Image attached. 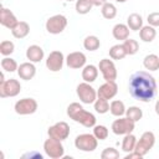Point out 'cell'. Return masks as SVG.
<instances>
[{"label":"cell","instance_id":"obj_1","mask_svg":"<svg viewBox=\"0 0 159 159\" xmlns=\"http://www.w3.org/2000/svg\"><path fill=\"white\" fill-rule=\"evenodd\" d=\"M128 89H129L130 96L134 99L148 103L155 97L157 82L149 72L137 71L129 78Z\"/></svg>","mask_w":159,"mask_h":159},{"label":"cell","instance_id":"obj_2","mask_svg":"<svg viewBox=\"0 0 159 159\" xmlns=\"http://www.w3.org/2000/svg\"><path fill=\"white\" fill-rule=\"evenodd\" d=\"M67 116L75 122L82 124L86 128H93L96 125V117L93 113L86 111L78 102H72L67 107Z\"/></svg>","mask_w":159,"mask_h":159},{"label":"cell","instance_id":"obj_3","mask_svg":"<svg viewBox=\"0 0 159 159\" xmlns=\"http://www.w3.org/2000/svg\"><path fill=\"white\" fill-rule=\"evenodd\" d=\"M43 150L46 155L50 157L51 159H60V158H63L65 155V148L62 145V140H58L51 137H48L43 142Z\"/></svg>","mask_w":159,"mask_h":159},{"label":"cell","instance_id":"obj_4","mask_svg":"<svg viewBox=\"0 0 159 159\" xmlns=\"http://www.w3.org/2000/svg\"><path fill=\"white\" fill-rule=\"evenodd\" d=\"M68 24V20L65 15L62 14H56L51 17H48L46 20V24H45V27L47 30L48 34H52V35H58L61 34L66 26Z\"/></svg>","mask_w":159,"mask_h":159},{"label":"cell","instance_id":"obj_5","mask_svg":"<svg viewBox=\"0 0 159 159\" xmlns=\"http://www.w3.org/2000/svg\"><path fill=\"white\" fill-rule=\"evenodd\" d=\"M75 147L81 152H93L98 147V139L89 133H83L76 137Z\"/></svg>","mask_w":159,"mask_h":159},{"label":"cell","instance_id":"obj_6","mask_svg":"<svg viewBox=\"0 0 159 159\" xmlns=\"http://www.w3.org/2000/svg\"><path fill=\"white\" fill-rule=\"evenodd\" d=\"M76 93L80 98V101L84 104H92L97 99V91L88 83V82H82L77 86Z\"/></svg>","mask_w":159,"mask_h":159},{"label":"cell","instance_id":"obj_7","mask_svg":"<svg viewBox=\"0 0 159 159\" xmlns=\"http://www.w3.org/2000/svg\"><path fill=\"white\" fill-rule=\"evenodd\" d=\"M154 144H155V135H154V133L150 132V130H147L137 140L134 150L137 153H139L142 157H144L145 154L149 153V150L154 147Z\"/></svg>","mask_w":159,"mask_h":159},{"label":"cell","instance_id":"obj_8","mask_svg":"<svg viewBox=\"0 0 159 159\" xmlns=\"http://www.w3.org/2000/svg\"><path fill=\"white\" fill-rule=\"evenodd\" d=\"M134 128H135V122H133L128 117H118V119H116L112 123V127H111L112 132L116 135L129 134L134 130Z\"/></svg>","mask_w":159,"mask_h":159},{"label":"cell","instance_id":"obj_9","mask_svg":"<svg viewBox=\"0 0 159 159\" xmlns=\"http://www.w3.org/2000/svg\"><path fill=\"white\" fill-rule=\"evenodd\" d=\"M39 108V104L36 102V99L34 98H22V99H19L15 106H14V109L17 114L20 116H27V114H34Z\"/></svg>","mask_w":159,"mask_h":159},{"label":"cell","instance_id":"obj_10","mask_svg":"<svg viewBox=\"0 0 159 159\" xmlns=\"http://www.w3.org/2000/svg\"><path fill=\"white\" fill-rule=\"evenodd\" d=\"M20 92H21V84L15 78H10L0 83V97L1 98L16 97Z\"/></svg>","mask_w":159,"mask_h":159},{"label":"cell","instance_id":"obj_11","mask_svg":"<svg viewBox=\"0 0 159 159\" xmlns=\"http://www.w3.org/2000/svg\"><path fill=\"white\" fill-rule=\"evenodd\" d=\"M98 70L101 71L104 81H116L118 72H117V67L113 62V60L109 58H102L98 63Z\"/></svg>","mask_w":159,"mask_h":159},{"label":"cell","instance_id":"obj_12","mask_svg":"<svg viewBox=\"0 0 159 159\" xmlns=\"http://www.w3.org/2000/svg\"><path fill=\"white\" fill-rule=\"evenodd\" d=\"M47 134L51 138H55V139H58V140H65L70 135V125L63 120L57 122L53 125L48 127Z\"/></svg>","mask_w":159,"mask_h":159},{"label":"cell","instance_id":"obj_13","mask_svg":"<svg viewBox=\"0 0 159 159\" xmlns=\"http://www.w3.org/2000/svg\"><path fill=\"white\" fill-rule=\"evenodd\" d=\"M66 58L63 56V53L61 51H51L46 58V67L51 71V72H58L60 70H62L63 63H65Z\"/></svg>","mask_w":159,"mask_h":159},{"label":"cell","instance_id":"obj_14","mask_svg":"<svg viewBox=\"0 0 159 159\" xmlns=\"http://www.w3.org/2000/svg\"><path fill=\"white\" fill-rule=\"evenodd\" d=\"M87 62V57L83 52L80 51H75L67 55L66 57V65L72 68V70H78V68H83L86 66Z\"/></svg>","mask_w":159,"mask_h":159},{"label":"cell","instance_id":"obj_15","mask_svg":"<svg viewBox=\"0 0 159 159\" xmlns=\"http://www.w3.org/2000/svg\"><path fill=\"white\" fill-rule=\"evenodd\" d=\"M117 93H118V86H117L116 81H109V82L106 81L97 89V96L99 98H104V99H112L116 97Z\"/></svg>","mask_w":159,"mask_h":159},{"label":"cell","instance_id":"obj_16","mask_svg":"<svg viewBox=\"0 0 159 159\" xmlns=\"http://www.w3.org/2000/svg\"><path fill=\"white\" fill-rule=\"evenodd\" d=\"M17 22H19V20L16 19L15 14H14L10 9H7V7H1V10H0V24H1L4 27L11 30Z\"/></svg>","mask_w":159,"mask_h":159},{"label":"cell","instance_id":"obj_17","mask_svg":"<svg viewBox=\"0 0 159 159\" xmlns=\"http://www.w3.org/2000/svg\"><path fill=\"white\" fill-rule=\"evenodd\" d=\"M17 75L21 80H25V81H30L35 77L36 75V67L34 65V62H22L19 68H17Z\"/></svg>","mask_w":159,"mask_h":159},{"label":"cell","instance_id":"obj_18","mask_svg":"<svg viewBox=\"0 0 159 159\" xmlns=\"http://www.w3.org/2000/svg\"><path fill=\"white\" fill-rule=\"evenodd\" d=\"M43 56H45L43 48L41 46H39V45H30L26 48V58L30 62L37 63L41 60H43Z\"/></svg>","mask_w":159,"mask_h":159},{"label":"cell","instance_id":"obj_19","mask_svg":"<svg viewBox=\"0 0 159 159\" xmlns=\"http://www.w3.org/2000/svg\"><path fill=\"white\" fill-rule=\"evenodd\" d=\"M11 34L15 39H25L30 34V25L26 21H19L11 29Z\"/></svg>","mask_w":159,"mask_h":159},{"label":"cell","instance_id":"obj_20","mask_svg":"<svg viewBox=\"0 0 159 159\" xmlns=\"http://www.w3.org/2000/svg\"><path fill=\"white\" fill-rule=\"evenodd\" d=\"M129 27L125 24H117L112 29V35L118 41H124L129 37Z\"/></svg>","mask_w":159,"mask_h":159},{"label":"cell","instance_id":"obj_21","mask_svg":"<svg viewBox=\"0 0 159 159\" xmlns=\"http://www.w3.org/2000/svg\"><path fill=\"white\" fill-rule=\"evenodd\" d=\"M98 77V67L94 65H86L82 68V80L84 82L92 83Z\"/></svg>","mask_w":159,"mask_h":159},{"label":"cell","instance_id":"obj_22","mask_svg":"<svg viewBox=\"0 0 159 159\" xmlns=\"http://www.w3.org/2000/svg\"><path fill=\"white\" fill-rule=\"evenodd\" d=\"M127 25L130 31H139L143 27V17L139 14L133 12L127 17Z\"/></svg>","mask_w":159,"mask_h":159},{"label":"cell","instance_id":"obj_23","mask_svg":"<svg viewBox=\"0 0 159 159\" xmlns=\"http://www.w3.org/2000/svg\"><path fill=\"white\" fill-rule=\"evenodd\" d=\"M157 36V30L155 27L150 26V25H147V26H143L140 30H139V37L143 42H152Z\"/></svg>","mask_w":159,"mask_h":159},{"label":"cell","instance_id":"obj_24","mask_svg":"<svg viewBox=\"0 0 159 159\" xmlns=\"http://www.w3.org/2000/svg\"><path fill=\"white\" fill-rule=\"evenodd\" d=\"M143 66L148 71H158L159 70V56L155 53H149L143 60Z\"/></svg>","mask_w":159,"mask_h":159},{"label":"cell","instance_id":"obj_25","mask_svg":"<svg viewBox=\"0 0 159 159\" xmlns=\"http://www.w3.org/2000/svg\"><path fill=\"white\" fill-rule=\"evenodd\" d=\"M125 111H127V108H125L124 103L119 99H114L109 103V112L114 117H123L125 114Z\"/></svg>","mask_w":159,"mask_h":159},{"label":"cell","instance_id":"obj_26","mask_svg":"<svg viewBox=\"0 0 159 159\" xmlns=\"http://www.w3.org/2000/svg\"><path fill=\"white\" fill-rule=\"evenodd\" d=\"M135 144H137V138L134 134L129 133V134H125L123 140H122V150L125 152V153H130L134 150L135 148Z\"/></svg>","mask_w":159,"mask_h":159},{"label":"cell","instance_id":"obj_27","mask_svg":"<svg viewBox=\"0 0 159 159\" xmlns=\"http://www.w3.org/2000/svg\"><path fill=\"white\" fill-rule=\"evenodd\" d=\"M101 14H102V16L104 19L112 20V19H114L117 16V7H116L114 4L107 1L104 5L101 6Z\"/></svg>","mask_w":159,"mask_h":159},{"label":"cell","instance_id":"obj_28","mask_svg":"<svg viewBox=\"0 0 159 159\" xmlns=\"http://www.w3.org/2000/svg\"><path fill=\"white\" fill-rule=\"evenodd\" d=\"M101 46V41L96 35H89L83 40V47L87 51H96Z\"/></svg>","mask_w":159,"mask_h":159},{"label":"cell","instance_id":"obj_29","mask_svg":"<svg viewBox=\"0 0 159 159\" xmlns=\"http://www.w3.org/2000/svg\"><path fill=\"white\" fill-rule=\"evenodd\" d=\"M127 56V52L123 47V43H117L113 45L109 48V57L112 60H123Z\"/></svg>","mask_w":159,"mask_h":159},{"label":"cell","instance_id":"obj_30","mask_svg":"<svg viewBox=\"0 0 159 159\" xmlns=\"http://www.w3.org/2000/svg\"><path fill=\"white\" fill-rule=\"evenodd\" d=\"M93 7V4L91 0H76V5L75 9L77 11V14L80 15H86L88 14Z\"/></svg>","mask_w":159,"mask_h":159},{"label":"cell","instance_id":"obj_31","mask_svg":"<svg viewBox=\"0 0 159 159\" xmlns=\"http://www.w3.org/2000/svg\"><path fill=\"white\" fill-rule=\"evenodd\" d=\"M123 47H124L127 55L132 56V55H135V53L138 52V50H139V43H138L137 40H133V39H129V37H128L127 40L123 41Z\"/></svg>","mask_w":159,"mask_h":159},{"label":"cell","instance_id":"obj_32","mask_svg":"<svg viewBox=\"0 0 159 159\" xmlns=\"http://www.w3.org/2000/svg\"><path fill=\"white\" fill-rule=\"evenodd\" d=\"M0 65H1V68H2L4 71H6V72H15V71H17V68H19L17 62H16L14 58L9 57V56L4 57V58L1 60V62H0Z\"/></svg>","mask_w":159,"mask_h":159},{"label":"cell","instance_id":"obj_33","mask_svg":"<svg viewBox=\"0 0 159 159\" xmlns=\"http://www.w3.org/2000/svg\"><path fill=\"white\" fill-rule=\"evenodd\" d=\"M125 117H128L129 119H132L133 122H138L142 119L143 117V111L137 107V106H130L129 108H127L125 111Z\"/></svg>","mask_w":159,"mask_h":159},{"label":"cell","instance_id":"obj_34","mask_svg":"<svg viewBox=\"0 0 159 159\" xmlns=\"http://www.w3.org/2000/svg\"><path fill=\"white\" fill-rule=\"evenodd\" d=\"M93 106H94L96 112L99 113V114H104V113H107V112L109 111V103H108V99H104V98H99V97H97V99L94 101Z\"/></svg>","mask_w":159,"mask_h":159},{"label":"cell","instance_id":"obj_35","mask_svg":"<svg viewBox=\"0 0 159 159\" xmlns=\"http://www.w3.org/2000/svg\"><path fill=\"white\" fill-rule=\"evenodd\" d=\"M108 134H109V130L106 125H102V124H96L93 127V135L98 139V140H106L108 138Z\"/></svg>","mask_w":159,"mask_h":159},{"label":"cell","instance_id":"obj_36","mask_svg":"<svg viewBox=\"0 0 159 159\" xmlns=\"http://www.w3.org/2000/svg\"><path fill=\"white\" fill-rule=\"evenodd\" d=\"M14 51H15V45H14L12 41H9V40L1 41V43H0V53H1L4 57L10 56Z\"/></svg>","mask_w":159,"mask_h":159},{"label":"cell","instance_id":"obj_37","mask_svg":"<svg viewBox=\"0 0 159 159\" xmlns=\"http://www.w3.org/2000/svg\"><path fill=\"white\" fill-rule=\"evenodd\" d=\"M101 158L102 159H118L119 158V152L113 147H107L102 150Z\"/></svg>","mask_w":159,"mask_h":159},{"label":"cell","instance_id":"obj_38","mask_svg":"<svg viewBox=\"0 0 159 159\" xmlns=\"http://www.w3.org/2000/svg\"><path fill=\"white\" fill-rule=\"evenodd\" d=\"M147 21H148V25H150L153 27H158L159 26V12L158 11L150 12L147 17Z\"/></svg>","mask_w":159,"mask_h":159},{"label":"cell","instance_id":"obj_39","mask_svg":"<svg viewBox=\"0 0 159 159\" xmlns=\"http://www.w3.org/2000/svg\"><path fill=\"white\" fill-rule=\"evenodd\" d=\"M143 157L139 154V153H137L135 150H133V152H130V153H127V155L124 157V159H142Z\"/></svg>","mask_w":159,"mask_h":159},{"label":"cell","instance_id":"obj_40","mask_svg":"<svg viewBox=\"0 0 159 159\" xmlns=\"http://www.w3.org/2000/svg\"><path fill=\"white\" fill-rule=\"evenodd\" d=\"M24 158H26V157H30V158H37V159H42L43 157H42V154H40V153H37V152H31V153H27V154H24L22 155Z\"/></svg>","mask_w":159,"mask_h":159},{"label":"cell","instance_id":"obj_41","mask_svg":"<svg viewBox=\"0 0 159 159\" xmlns=\"http://www.w3.org/2000/svg\"><path fill=\"white\" fill-rule=\"evenodd\" d=\"M91 1H92L93 6H102L107 2V0H91Z\"/></svg>","mask_w":159,"mask_h":159},{"label":"cell","instance_id":"obj_42","mask_svg":"<svg viewBox=\"0 0 159 159\" xmlns=\"http://www.w3.org/2000/svg\"><path fill=\"white\" fill-rule=\"evenodd\" d=\"M154 109H155V113L159 116V99L155 102V107H154Z\"/></svg>","mask_w":159,"mask_h":159},{"label":"cell","instance_id":"obj_43","mask_svg":"<svg viewBox=\"0 0 159 159\" xmlns=\"http://www.w3.org/2000/svg\"><path fill=\"white\" fill-rule=\"evenodd\" d=\"M116 1H117V2H125L127 0H116Z\"/></svg>","mask_w":159,"mask_h":159},{"label":"cell","instance_id":"obj_44","mask_svg":"<svg viewBox=\"0 0 159 159\" xmlns=\"http://www.w3.org/2000/svg\"><path fill=\"white\" fill-rule=\"evenodd\" d=\"M66 1H73V0H66Z\"/></svg>","mask_w":159,"mask_h":159}]
</instances>
